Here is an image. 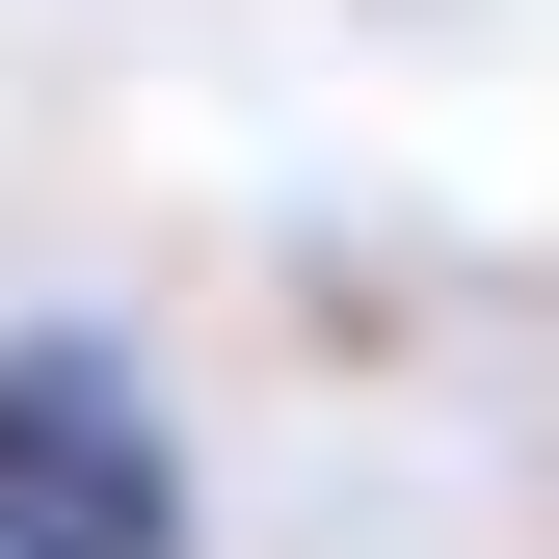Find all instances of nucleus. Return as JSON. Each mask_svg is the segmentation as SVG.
Segmentation results:
<instances>
[{
  "label": "nucleus",
  "mask_w": 559,
  "mask_h": 559,
  "mask_svg": "<svg viewBox=\"0 0 559 559\" xmlns=\"http://www.w3.org/2000/svg\"><path fill=\"white\" fill-rule=\"evenodd\" d=\"M0 559H187V427L107 320H0Z\"/></svg>",
  "instance_id": "1"
}]
</instances>
